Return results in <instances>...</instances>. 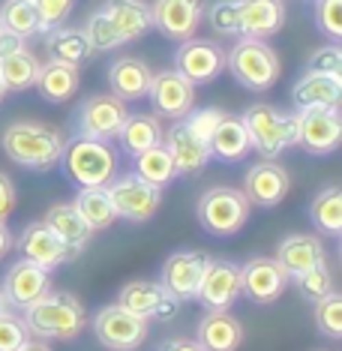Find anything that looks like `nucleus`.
I'll return each mask as SVG.
<instances>
[{"mask_svg":"<svg viewBox=\"0 0 342 351\" xmlns=\"http://www.w3.org/2000/svg\"><path fill=\"white\" fill-rule=\"evenodd\" d=\"M25 327L34 339L42 342H73L87 327V309L84 303L69 291H49L42 294L34 306L25 313Z\"/></svg>","mask_w":342,"mask_h":351,"instance_id":"f257e3e1","label":"nucleus"},{"mask_svg":"<svg viewBox=\"0 0 342 351\" xmlns=\"http://www.w3.org/2000/svg\"><path fill=\"white\" fill-rule=\"evenodd\" d=\"M0 145H3V154L10 156L15 165H21V169L51 171L54 165L60 162L66 138H63L54 126L19 121V123H10L3 130Z\"/></svg>","mask_w":342,"mask_h":351,"instance_id":"f03ea898","label":"nucleus"},{"mask_svg":"<svg viewBox=\"0 0 342 351\" xmlns=\"http://www.w3.org/2000/svg\"><path fill=\"white\" fill-rule=\"evenodd\" d=\"M60 169L66 174L69 183H75L78 189L84 186H106L121 169V154L111 147V141H97L75 135L63 145L60 154Z\"/></svg>","mask_w":342,"mask_h":351,"instance_id":"7ed1b4c3","label":"nucleus"},{"mask_svg":"<svg viewBox=\"0 0 342 351\" xmlns=\"http://www.w3.org/2000/svg\"><path fill=\"white\" fill-rule=\"evenodd\" d=\"M225 69L234 75V82L252 93H265L280 82L282 63L265 39L237 36L232 51H225Z\"/></svg>","mask_w":342,"mask_h":351,"instance_id":"20e7f679","label":"nucleus"},{"mask_svg":"<svg viewBox=\"0 0 342 351\" xmlns=\"http://www.w3.org/2000/svg\"><path fill=\"white\" fill-rule=\"evenodd\" d=\"M241 121L249 132L252 147L265 159H280L282 150L297 145V111L285 114L267 102H256L243 111Z\"/></svg>","mask_w":342,"mask_h":351,"instance_id":"39448f33","label":"nucleus"},{"mask_svg":"<svg viewBox=\"0 0 342 351\" xmlns=\"http://www.w3.org/2000/svg\"><path fill=\"white\" fill-rule=\"evenodd\" d=\"M249 213H252L249 198L243 195V189L234 186H210L208 193H201L195 204L198 226L213 237L237 234L249 222Z\"/></svg>","mask_w":342,"mask_h":351,"instance_id":"423d86ee","label":"nucleus"},{"mask_svg":"<svg viewBox=\"0 0 342 351\" xmlns=\"http://www.w3.org/2000/svg\"><path fill=\"white\" fill-rule=\"evenodd\" d=\"M106 193L111 198V204H114L117 219H126V222H147L150 217H156L159 204H162V189L141 180L135 171L114 174L106 183Z\"/></svg>","mask_w":342,"mask_h":351,"instance_id":"0eeeda50","label":"nucleus"},{"mask_svg":"<svg viewBox=\"0 0 342 351\" xmlns=\"http://www.w3.org/2000/svg\"><path fill=\"white\" fill-rule=\"evenodd\" d=\"M90 324H93L97 339L108 351H135L138 346H145V339L150 333L147 318L126 313V309L117 306V303H108V306L97 309V315H93Z\"/></svg>","mask_w":342,"mask_h":351,"instance_id":"6e6552de","label":"nucleus"},{"mask_svg":"<svg viewBox=\"0 0 342 351\" xmlns=\"http://www.w3.org/2000/svg\"><path fill=\"white\" fill-rule=\"evenodd\" d=\"M342 141L339 106L297 108V147L313 156H328Z\"/></svg>","mask_w":342,"mask_h":351,"instance_id":"1a4fd4ad","label":"nucleus"},{"mask_svg":"<svg viewBox=\"0 0 342 351\" xmlns=\"http://www.w3.org/2000/svg\"><path fill=\"white\" fill-rule=\"evenodd\" d=\"M126 102L117 99L114 93H97L87 97L75 111V135L97 141H114L121 126L126 121Z\"/></svg>","mask_w":342,"mask_h":351,"instance_id":"9d476101","label":"nucleus"},{"mask_svg":"<svg viewBox=\"0 0 342 351\" xmlns=\"http://www.w3.org/2000/svg\"><path fill=\"white\" fill-rule=\"evenodd\" d=\"M0 291H3V306L15 309V313H25L42 294L51 291V270L39 267L27 258H19L6 270Z\"/></svg>","mask_w":342,"mask_h":351,"instance_id":"9b49d317","label":"nucleus"},{"mask_svg":"<svg viewBox=\"0 0 342 351\" xmlns=\"http://www.w3.org/2000/svg\"><path fill=\"white\" fill-rule=\"evenodd\" d=\"M174 69L184 78H189L195 87L210 84V82H217L222 75V69H225V51H222V45L213 43V39L189 36L178 45V51H174Z\"/></svg>","mask_w":342,"mask_h":351,"instance_id":"f8f14e48","label":"nucleus"},{"mask_svg":"<svg viewBox=\"0 0 342 351\" xmlns=\"http://www.w3.org/2000/svg\"><path fill=\"white\" fill-rule=\"evenodd\" d=\"M145 99H150L156 117L184 121L189 108L195 106V84L180 75L178 69H162V73H154V78H150V90Z\"/></svg>","mask_w":342,"mask_h":351,"instance_id":"ddd939ff","label":"nucleus"},{"mask_svg":"<svg viewBox=\"0 0 342 351\" xmlns=\"http://www.w3.org/2000/svg\"><path fill=\"white\" fill-rule=\"evenodd\" d=\"M208 255L198 252V250H178L171 252L169 258L162 261L159 267V285L178 298L180 303L184 300H195L198 285H201V276L208 270Z\"/></svg>","mask_w":342,"mask_h":351,"instance_id":"4468645a","label":"nucleus"},{"mask_svg":"<svg viewBox=\"0 0 342 351\" xmlns=\"http://www.w3.org/2000/svg\"><path fill=\"white\" fill-rule=\"evenodd\" d=\"M117 306H123L132 315L147 318V322H165V318H171L180 309V300L171 298L159 282L132 279V282H126L117 291Z\"/></svg>","mask_w":342,"mask_h":351,"instance_id":"2eb2a0df","label":"nucleus"},{"mask_svg":"<svg viewBox=\"0 0 342 351\" xmlns=\"http://www.w3.org/2000/svg\"><path fill=\"white\" fill-rule=\"evenodd\" d=\"M291 276L282 270L276 258L256 255L246 265H241V294H246L252 303H273L289 289Z\"/></svg>","mask_w":342,"mask_h":351,"instance_id":"dca6fc26","label":"nucleus"},{"mask_svg":"<svg viewBox=\"0 0 342 351\" xmlns=\"http://www.w3.org/2000/svg\"><path fill=\"white\" fill-rule=\"evenodd\" d=\"M195 300L204 309H232L241 300V265L228 258H210Z\"/></svg>","mask_w":342,"mask_h":351,"instance_id":"f3484780","label":"nucleus"},{"mask_svg":"<svg viewBox=\"0 0 342 351\" xmlns=\"http://www.w3.org/2000/svg\"><path fill=\"white\" fill-rule=\"evenodd\" d=\"M150 19L165 39L184 43V39L198 34V25L204 19V3L201 0H154Z\"/></svg>","mask_w":342,"mask_h":351,"instance_id":"a211bd4d","label":"nucleus"},{"mask_svg":"<svg viewBox=\"0 0 342 351\" xmlns=\"http://www.w3.org/2000/svg\"><path fill=\"white\" fill-rule=\"evenodd\" d=\"M162 145L171 154L178 178H193V174L208 169V162H210L208 141L198 138L184 121H171L169 130H162Z\"/></svg>","mask_w":342,"mask_h":351,"instance_id":"6ab92c4d","label":"nucleus"},{"mask_svg":"<svg viewBox=\"0 0 342 351\" xmlns=\"http://www.w3.org/2000/svg\"><path fill=\"white\" fill-rule=\"evenodd\" d=\"M291 189V178L285 171V165H280L276 159H261V162L249 165L243 180V195L249 198V204L258 207H276L285 202Z\"/></svg>","mask_w":342,"mask_h":351,"instance_id":"aec40b11","label":"nucleus"},{"mask_svg":"<svg viewBox=\"0 0 342 351\" xmlns=\"http://www.w3.org/2000/svg\"><path fill=\"white\" fill-rule=\"evenodd\" d=\"M15 243H19L21 258L34 261V265L45 267V270H54V267L66 265V261H73V252L63 246V241L54 234L49 226H45L42 219L27 222V226L21 228V234H19V241Z\"/></svg>","mask_w":342,"mask_h":351,"instance_id":"412c9836","label":"nucleus"},{"mask_svg":"<svg viewBox=\"0 0 342 351\" xmlns=\"http://www.w3.org/2000/svg\"><path fill=\"white\" fill-rule=\"evenodd\" d=\"M195 342L204 351H237L243 342V324L228 309H208L198 318Z\"/></svg>","mask_w":342,"mask_h":351,"instance_id":"4be33fe9","label":"nucleus"},{"mask_svg":"<svg viewBox=\"0 0 342 351\" xmlns=\"http://www.w3.org/2000/svg\"><path fill=\"white\" fill-rule=\"evenodd\" d=\"M237 12H241V36L256 39L280 34L289 19L285 0H237Z\"/></svg>","mask_w":342,"mask_h":351,"instance_id":"5701e85b","label":"nucleus"},{"mask_svg":"<svg viewBox=\"0 0 342 351\" xmlns=\"http://www.w3.org/2000/svg\"><path fill=\"white\" fill-rule=\"evenodd\" d=\"M42 222L60 237L63 246L73 252V258H78V255H82L87 246H90V241H93V228L84 222V217L75 210L73 202L51 204L49 210H45Z\"/></svg>","mask_w":342,"mask_h":351,"instance_id":"b1692460","label":"nucleus"},{"mask_svg":"<svg viewBox=\"0 0 342 351\" xmlns=\"http://www.w3.org/2000/svg\"><path fill=\"white\" fill-rule=\"evenodd\" d=\"M273 258L280 261L285 274L294 279V276L306 274V270L324 265V261H328V252H324V243L318 241L315 234H289L280 241Z\"/></svg>","mask_w":342,"mask_h":351,"instance_id":"393cba45","label":"nucleus"},{"mask_svg":"<svg viewBox=\"0 0 342 351\" xmlns=\"http://www.w3.org/2000/svg\"><path fill=\"white\" fill-rule=\"evenodd\" d=\"M102 12L108 15V21L114 25L121 43H135L145 34L154 30V19H150V3L145 0H106L99 6Z\"/></svg>","mask_w":342,"mask_h":351,"instance_id":"a878e982","label":"nucleus"},{"mask_svg":"<svg viewBox=\"0 0 342 351\" xmlns=\"http://www.w3.org/2000/svg\"><path fill=\"white\" fill-rule=\"evenodd\" d=\"M150 78H154V73L141 58H117L108 66V87L123 102L145 99L150 90Z\"/></svg>","mask_w":342,"mask_h":351,"instance_id":"bb28decb","label":"nucleus"},{"mask_svg":"<svg viewBox=\"0 0 342 351\" xmlns=\"http://www.w3.org/2000/svg\"><path fill=\"white\" fill-rule=\"evenodd\" d=\"M78 84H82V73L73 63H63V60H49V63H39V75H36V90L45 102H69L78 93Z\"/></svg>","mask_w":342,"mask_h":351,"instance_id":"cd10ccee","label":"nucleus"},{"mask_svg":"<svg viewBox=\"0 0 342 351\" xmlns=\"http://www.w3.org/2000/svg\"><path fill=\"white\" fill-rule=\"evenodd\" d=\"M339 99H342V75H324V73L306 69V73L291 84V102L297 108L339 106Z\"/></svg>","mask_w":342,"mask_h":351,"instance_id":"c85d7f7f","label":"nucleus"},{"mask_svg":"<svg viewBox=\"0 0 342 351\" xmlns=\"http://www.w3.org/2000/svg\"><path fill=\"white\" fill-rule=\"evenodd\" d=\"M210 159H219V162H241V159L252 150V141H249V132H246L243 121L237 114H228L217 123L210 141Z\"/></svg>","mask_w":342,"mask_h":351,"instance_id":"c756f323","label":"nucleus"},{"mask_svg":"<svg viewBox=\"0 0 342 351\" xmlns=\"http://www.w3.org/2000/svg\"><path fill=\"white\" fill-rule=\"evenodd\" d=\"M45 49L54 60H63V63H73V66L82 69L84 63L93 60V45L87 43L84 30L82 27H51L45 34Z\"/></svg>","mask_w":342,"mask_h":351,"instance_id":"7c9ffc66","label":"nucleus"},{"mask_svg":"<svg viewBox=\"0 0 342 351\" xmlns=\"http://www.w3.org/2000/svg\"><path fill=\"white\" fill-rule=\"evenodd\" d=\"M114 141L121 145L126 156H135L154 145H162V123H159L156 114H126Z\"/></svg>","mask_w":342,"mask_h":351,"instance_id":"2f4dec72","label":"nucleus"},{"mask_svg":"<svg viewBox=\"0 0 342 351\" xmlns=\"http://www.w3.org/2000/svg\"><path fill=\"white\" fill-rule=\"evenodd\" d=\"M39 75V58L30 49L12 51L0 58V82H3L6 93H21L36 84Z\"/></svg>","mask_w":342,"mask_h":351,"instance_id":"473e14b6","label":"nucleus"},{"mask_svg":"<svg viewBox=\"0 0 342 351\" xmlns=\"http://www.w3.org/2000/svg\"><path fill=\"white\" fill-rule=\"evenodd\" d=\"M309 219L313 226L328 237H339L342 234V189L337 183L318 189V195L309 204Z\"/></svg>","mask_w":342,"mask_h":351,"instance_id":"72a5a7b5","label":"nucleus"},{"mask_svg":"<svg viewBox=\"0 0 342 351\" xmlns=\"http://www.w3.org/2000/svg\"><path fill=\"white\" fill-rule=\"evenodd\" d=\"M75 210L84 217V222L90 226L93 231H102V228H111L117 222V213H114V204L106 193V186H84L78 189L75 195Z\"/></svg>","mask_w":342,"mask_h":351,"instance_id":"f704fd0d","label":"nucleus"},{"mask_svg":"<svg viewBox=\"0 0 342 351\" xmlns=\"http://www.w3.org/2000/svg\"><path fill=\"white\" fill-rule=\"evenodd\" d=\"M132 171L138 174L141 180L154 183V186H159V189H165L174 178H178L171 154L165 150V145H154V147L141 150V154H135L132 156Z\"/></svg>","mask_w":342,"mask_h":351,"instance_id":"c9c22d12","label":"nucleus"},{"mask_svg":"<svg viewBox=\"0 0 342 351\" xmlns=\"http://www.w3.org/2000/svg\"><path fill=\"white\" fill-rule=\"evenodd\" d=\"M0 25L25 39L42 34V21H39L34 0H3V6H0Z\"/></svg>","mask_w":342,"mask_h":351,"instance_id":"e433bc0d","label":"nucleus"},{"mask_svg":"<svg viewBox=\"0 0 342 351\" xmlns=\"http://www.w3.org/2000/svg\"><path fill=\"white\" fill-rule=\"evenodd\" d=\"M315 327L324 339H342V294L337 289L315 300Z\"/></svg>","mask_w":342,"mask_h":351,"instance_id":"4c0bfd02","label":"nucleus"},{"mask_svg":"<svg viewBox=\"0 0 342 351\" xmlns=\"http://www.w3.org/2000/svg\"><path fill=\"white\" fill-rule=\"evenodd\" d=\"M84 36H87V43L93 45V51H114V49H121V36H117V30L114 25L108 21V15L97 10V12H90L87 15V21H84Z\"/></svg>","mask_w":342,"mask_h":351,"instance_id":"58836bf2","label":"nucleus"},{"mask_svg":"<svg viewBox=\"0 0 342 351\" xmlns=\"http://www.w3.org/2000/svg\"><path fill=\"white\" fill-rule=\"evenodd\" d=\"M208 25L219 36H241V12L237 0H213L208 6Z\"/></svg>","mask_w":342,"mask_h":351,"instance_id":"ea45409f","label":"nucleus"},{"mask_svg":"<svg viewBox=\"0 0 342 351\" xmlns=\"http://www.w3.org/2000/svg\"><path fill=\"white\" fill-rule=\"evenodd\" d=\"M294 285H297V291L304 294L309 303H315V300H321L324 294H330L333 291V274H330L328 261L313 267V270H306V274L294 276Z\"/></svg>","mask_w":342,"mask_h":351,"instance_id":"a19ab883","label":"nucleus"},{"mask_svg":"<svg viewBox=\"0 0 342 351\" xmlns=\"http://www.w3.org/2000/svg\"><path fill=\"white\" fill-rule=\"evenodd\" d=\"M27 339H30V333L25 327L21 313H15L10 306L0 309V351H19Z\"/></svg>","mask_w":342,"mask_h":351,"instance_id":"79ce46f5","label":"nucleus"},{"mask_svg":"<svg viewBox=\"0 0 342 351\" xmlns=\"http://www.w3.org/2000/svg\"><path fill=\"white\" fill-rule=\"evenodd\" d=\"M315 25L330 43L342 39V0H315Z\"/></svg>","mask_w":342,"mask_h":351,"instance_id":"37998d69","label":"nucleus"},{"mask_svg":"<svg viewBox=\"0 0 342 351\" xmlns=\"http://www.w3.org/2000/svg\"><path fill=\"white\" fill-rule=\"evenodd\" d=\"M225 117V111L222 108H217V106H204V108H189V114L184 117V123L193 130L198 138L201 141H210V135H213V130H217V123Z\"/></svg>","mask_w":342,"mask_h":351,"instance_id":"c03bdc74","label":"nucleus"},{"mask_svg":"<svg viewBox=\"0 0 342 351\" xmlns=\"http://www.w3.org/2000/svg\"><path fill=\"white\" fill-rule=\"evenodd\" d=\"M34 3L39 21H42V34H49L51 27H60L75 10V0H34Z\"/></svg>","mask_w":342,"mask_h":351,"instance_id":"a18cd8bd","label":"nucleus"},{"mask_svg":"<svg viewBox=\"0 0 342 351\" xmlns=\"http://www.w3.org/2000/svg\"><path fill=\"white\" fill-rule=\"evenodd\" d=\"M306 69L313 73H324V75H342V49L339 43H330V45H321L309 54L306 60Z\"/></svg>","mask_w":342,"mask_h":351,"instance_id":"49530a36","label":"nucleus"},{"mask_svg":"<svg viewBox=\"0 0 342 351\" xmlns=\"http://www.w3.org/2000/svg\"><path fill=\"white\" fill-rule=\"evenodd\" d=\"M15 202H19V193H15V183L0 171V222H6L15 210Z\"/></svg>","mask_w":342,"mask_h":351,"instance_id":"de8ad7c7","label":"nucleus"},{"mask_svg":"<svg viewBox=\"0 0 342 351\" xmlns=\"http://www.w3.org/2000/svg\"><path fill=\"white\" fill-rule=\"evenodd\" d=\"M21 49H27V39L0 25V58H6V54H12V51H21Z\"/></svg>","mask_w":342,"mask_h":351,"instance_id":"09e8293b","label":"nucleus"},{"mask_svg":"<svg viewBox=\"0 0 342 351\" xmlns=\"http://www.w3.org/2000/svg\"><path fill=\"white\" fill-rule=\"evenodd\" d=\"M159 351H204L195 339H169L159 346Z\"/></svg>","mask_w":342,"mask_h":351,"instance_id":"8fccbe9b","label":"nucleus"},{"mask_svg":"<svg viewBox=\"0 0 342 351\" xmlns=\"http://www.w3.org/2000/svg\"><path fill=\"white\" fill-rule=\"evenodd\" d=\"M10 250H12V234H10V228H6V222H0V261L6 258Z\"/></svg>","mask_w":342,"mask_h":351,"instance_id":"3c124183","label":"nucleus"},{"mask_svg":"<svg viewBox=\"0 0 342 351\" xmlns=\"http://www.w3.org/2000/svg\"><path fill=\"white\" fill-rule=\"evenodd\" d=\"M19 351H51V346H49V342H42V339H27Z\"/></svg>","mask_w":342,"mask_h":351,"instance_id":"603ef678","label":"nucleus"},{"mask_svg":"<svg viewBox=\"0 0 342 351\" xmlns=\"http://www.w3.org/2000/svg\"><path fill=\"white\" fill-rule=\"evenodd\" d=\"M3 97H6V87H3V82H0V102H3Z\"/></svg>","mask_w":342,"mask_h":351,"instance_id":"864d4df0","label":"nucleus"},{"mask_svg":"<svg viewBox=\"0 0 342 351\" xmlns=\"http://www.w3.org/2000/svg\"><path fill=\"white\" fill-rule=\"evenodd\" d=\"M0 309H3V291H0Z\"/></svg>","mask_w":342,"mask_h":351,"instance_id":"5fc2aeb1","label":"nucleus"}]
</instances>
